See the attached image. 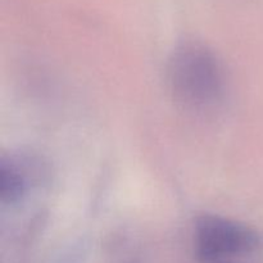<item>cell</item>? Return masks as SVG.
<instances>
[{
	"label": "cell",
	"instance_id": "cell-2",
	"mask_svg": "<svg viewBox=\"0 0 263 263\" xmlns=\"http://www.w3.org/2000/svg\"><path fill=\"white\" fill-rule=\"evenodd\" d=\"M193 246L198 263H263L261 234L221 216L197 218Z\"/></svg>",
	"mask_w": 263,
	"mask_h": 263
},
{
	"label": "cell",
	"instance_id": "cell-1",
	"mask_svg": "<svg viewBox=\"0 0 263 263\" xmlns=\"http://www.w3.org/2000/svg\"><path fill=\"white\" fill-rule=\"evenodd\" d=\"M167 79L174 99L192 112L215 108L225 92V73L220 61L198 43H185L174 50Z\"/></svg>",
	"mask_w": 263,
	"mask_h": 263
},
{
	"label": "cell",
	"instance_id": "cell-3",
	"mask_svg": "<svg viewBox=\"0 0 263 263\" xmlns=\"http://www.w3.org/2000/svg\"><path fill=\"white\" fill-rule=\"evenodd\" d=\"M13 158H3L0 163V197L3 203H15L27 187L26 170Z\"/></svg>",
	"mask_w": 263,
	"mask_h": 263
}]
</instances>
